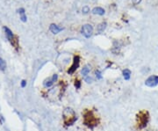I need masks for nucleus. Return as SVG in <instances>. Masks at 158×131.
<instances>
[{
    "instance_id": "nucleus-10",
    "label": "nucleus",
    "mask_w": 158,
    "mask_h": 131,
    "mask_svg": "<svg viewBox=\"0 0 158 131\" xmlns=\"http://www.w3.org/2000/svg\"><path fill=\"white\" fill-rule=\"evenodd\" d=\"M92 13L93 14H97V15H104L105 14V10L101 7H95L92 10Z\"/></svg>"
},
{
    "instance_id": "nucleus-13",
    "label": "nucleus",
    "mask_w": 158,
    "mask_h": 131,
    "mask_svg": "<svg viewBox=\"0 0 158 131\" xmlns=\"http://www.w3.org/2000/svg\"><path fill=\"white\" fill-rule=\"evenodd\" d=\"M105 27H106V23H105V22H103V23L99 24V26H98L97 30H98V32H99V33H101V32H103V31L105 30Z\"/></svg>"
},
{
    "instance_id": "nucleus-6",
    "label": "nucleus",
    "mask_w": 158,
    "mask_h": 131,
    "mask_svg": "<svg viewBox=\"0 0 158 131\" xmlns=\"http://www.w3.org/2000/svg\"><path fill=\"white\" fill-rule=\"evenodd\" d=\"M78 66H79V57L78 56H75V57H74V62H73L72 66L70 67V69L68 71V72H69L70 74H73L74 71L78 68Z\"/></svg>"
},
{
    "instance_id": "nucleus-14",
    "label": "nucleus",
    "mask_w": 158,
    "mask_h": 131,
    "mask_svg": "<svg viewBox=\"0 0 158 131\" xmlns=\"http://www.w3.org/2000/svg\"><path fill=\"white\" fill-rule=\"evenodd\" d=\"M123 74H124V78H125L126 80H128L130 79V75H131V71L127 69H126L125 71H123Z\"/></svg>"
},
{
    "instance_id": "nucleus-7",
    "label": "nucleus",
    "mask_w": 158,
    "mask_h": 131,
    "mask_svg": "<svg viewBox=\"0 0 158 131\" xmlns=\"http://www.w3.org/2000/svg\"><path fill=\"white\" fill-rule=\"evenodd\" d=\"M49 30L52 32L54 34H57V33L61 32L62 30H63V28L62 27H60L58 26L57 25H55V24H51L50 25V27H49Z\"/></svg>"
},
{
    "instance_id": "nucleus-12",
    "label": "nucleus",
    "mask_w": 158,
    "mask_h": 131,
    "mask_svg": "<svg viewBox=\"0 0 158 131\" xmlns=\"http://www.w3.org/2000/svg\"><path fill=\"white\" fill-rule=\"evenodd\" d=\"M91 71V67L89 65H85L84 68H83V70H82V74H83V76H85L86 77L88 74H89V72Z\"/></svg>"
},
{
    "instance_id": "nucleus-4",
    "label": "nucleus",
    "mask_w": 158,
    "mask_h": 131,
    "mask_svg": "<svg viewBox=\"0 0 158 131\" xmlns=\"http://www.w3.org/2000/svg\"><path fill=\"white\" fill-rule=\"evenodd\" d=\"M93 33V27L90 24H85L82 27V34L85 37V38H90L92 35Z\"/></svg>"
},
{
    "instance_id": "nucleus-19",
    "label": "nucleus",
    "mask_w": 158,
    "mask_h": 131,
    "mask_svg": "<svg viewBox=\"0 0 158 131\" xmlns=\"http://www.w3.org/2000/svg\"><path fill=\"white\" fill-rule=\"evenodd\" d=\"M26 85V82L25 81V80H23V81H22V83H21V86H22V87H25Z\"/></svg>"
},
{
    "instance_id": "nucleus-3",
    "label": "nucleus",
    "mask_w": 158,
    "mask_h": 131,
    "mask_svg": "<svg viewBox=\"0 0 158 131\" xmlns=\"http://www.w3.org/2000/svg\"><path fill=\"white\" fill-rule=\"evenodd\" d=\"M149 121V114L148 112L142 111L141 112L138 114V117H137V123L140 129H143L146 127V125Z\"/></svg>"
},
{
    "instance_id": "nucleus-5",
    "label": "nucleus",
    "mask_w": 158,
    "mask_h": 131,
    "mask_svg": "<svg viewBox=\"0 0 158 131\" xmlns=\"http://www.w3.org/2000/svg\"><path fill=\"white\" fill-rule=\"evenodd\" d=\"M145 85L149 87H155L158 85V77L157 76H150L149 79L145 81Z\"/></svg>"
},
{
    "instance_id": "nucleus-1",
    "label": "nucleus",
    "mask_w": 158,
    "mask_h": 131,
    "mask_svg": "<svg viewBox=\"0 0 158 131\" xmlns=\"http://www.w3.org/2000/svg\"><path fill=\"white\" fill-rule=\"evenodd\" d=\"M84 119H85V124L91 129H93L94 127H96L99 124V119L96 117L93 111H91V110H87L85 112Z\"/></svg>"
},
{
    "instance_id": "nucleus-11",
    "label": "nucleus",
    "mask_w": 158,
    "mask_h": 131,
    "mask_svg": "<svg viewBox=\"0 0 158 131\" xmlns=\"http://www.w3.org/2000/svg\"><path fill=\"white\" fill-rule=\"evenodd\" d=\"M19 13L20 14V19H21V20H22L23 22H26V14H25V10H24L23 8H20V10H19Z\"/></svg>"
},
{
    "instance_id": "nucleus-9",
    "label": "nucleus",
    "mask_w": 158,
    "mask_h": 131,
    "mask_svg": "<svg viewBox=\"0 0 158 131\" xmlns=\"http://www.w3.org/2000/svg\"><path fill=\"white\" fill-rule=\"evenodd\" d=\"M4 29H5V31H6V35L7 39L9 40L10 41H13V32H12L8 27H6V26H5V27H4Z\"/></svg>"
},
{
    "instance_id": "nucleus-16",
    "label": "nucleus",
    "mask_w": 158,
    "mask_h": 131,
    "mask_svg": "<svg viewBox=\"0 0 158 131\" xmlns=\"http://www.w3.org/2000/svg\"><path fill=\"white\" fill-rule=\"evenodd\" d=\"M82 12L84 14H87V13L90 12V8L88 6H84L83 7V9H82Z\"/></svg>"
},
{
    "instance_id": "nucleus-20",
    "label": "nucleus",
    "mask_w": 158,
    "mask_h": 131,
    "mask_svg": "<svg viewBox=\"0 0 158 131\" xmlns=\"http://www.w3.org/2000/svg\"><path fill=\"white\" fill-rule=\"evenodd\" d=\"M86 81H87V83H91L92 81V79H86Z\"/></svg>"
},
{
    "instance_id": "nucleus-2",
    "label": "nucleus",
    "mask_w": 158,
    "mask_h": 131,
    "mask_svg": "<svg viewBox=\"0 0 158 131\" xmlns=\"http://www.w3.org/2000/svg\"><path fill=\"white\" fill-rule=\"evenodd\" d=\"M63 121L66 126H70L77 121V115L76 113L71 108H66L63 111Z\"/></svg>"
},
{
    "instance_id": "nucleus-15",
    "label": "nucleus",
    "mask_w": 158,
    "mask_h": 131,
    "mask_svg": "<svg viewBox=\"0 0 158 131\" xmlns=\"http://www.w3.org/2000/svg\"><path fill=\"white\" fill-rule=\"evenodd\" d=\"M6 68V62L2 59V58H0V70H1V71H5Z\"/></svg>"
},
{
    "instance_id": "nucleus-17",
    "label": "nucleus",
    "mask_w": 158,
    "mask_h": 131,
    "mask_svg": "<svg viewBox=\"0 0 158 131\" xmlns=\"http://www.w3.org/2000/svg\"><path fill=\"white\" fill-rule=\"evenodd\" d=\"M132 2H133L134 5H138L141 2V0H132Z\"/></svg>"
},
{
    "instance_id": "nucleus-8",
    "label": "nucleus",
    "mask_w": 158,
    "mask_h": 131,
    "mask_svg": "<svg viewBox=\"0 0 158 131\" xmlns=\"http://www.w3.org/2000/svg\"><path fill=\"white\" fill-rule=\"evenodd\" d=\"M58 79V76L56 75V74H55L54 76H53L52 78L50 79H48L47 81H46L45 83H44V85L46 87H49V86H51V85L55 83V82H56V80Z\"/></svg>"
},
{
    "instance_id": "nucleus-18",
    "label": "nucleus",
    "mask_w": 158,
    "mask_h": 131,
    "mask_svg": "<svg viewBox=\"0 0 158 131\" xmlns=\"http://www.w3.org/2000/svg\"><path fill=\"white\" fill-rule=\"evenodd\" d=\"M75 85H76L77 88H80V82H79V81H77V82L75 83Z\"/></svg>"
}]
</instances>
